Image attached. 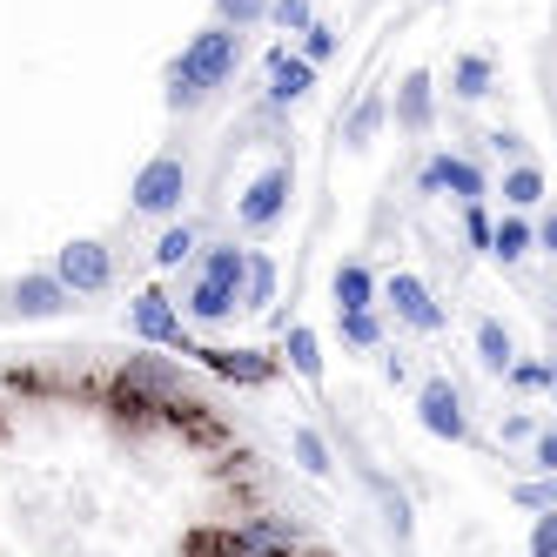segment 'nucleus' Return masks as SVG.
<instances>
[{
  "label": "nucleus",
  "instance_id": "f257e3e1",
  "mask_svg": "<svg viewBox=\"0 0 557 557\" xmlns=\"http://www.w3.org/2000/svg\"><path fill=\"white\" fill-rule=\"evenodd\" d=\"M235 67H243V34L222 27V21L202 27V34H195V41L175 54V67H169V108H202Z\"/></svg>",
  "mask_w": 557,
  "mask_h": 557
},
{
  "label": "nucleus",
  "instance_id": "f03ea898",
  "mask_svg": "<svg viewBox=\"0 0 557 557\" xmlns=\"http://www.w3.org/2000/svg\"><path fill=\"white\" fill-rule=\"evenodd\" d=\"M289 195H296V169H289V162H275V169H262V175L243 188V202H235V222H243L249 235H262V228L283 222Z\"/></svg>",
  "mask_w": 557,
  "mask_h": 557
},
{
  "label": "nucleus",
  "instance_id": "7ed1b4c3",
  "mask_svg": "<svg viewBox=\"0 0 557 557\" xmlns=\"http://www.w3.org/2000/svg\"><path fill=\"white\" fill-rule=\"evenodd\" d=\"M182 195H188V162L182 154H154L135 175V215H182Z\"/></svg>",
  "mask_w": 557,
  "mask_h": 557
},
{
  "label": "nucleus",
  "instance_id": "20e7f679",
  "mask_svg": "<svg viewBox=\"0 0 557 557\" xmlns=\"http://www.w3.org/2000/svg\"><path fill=\"white\" fill-rule=\"evenodd\" d=\"M48 275L67 289V302H74V296H101V289L114 283V256H108L101 243H67Z\"/></svg>",
  "mask_w": 557,
  "mask_h": 557
},
{
  "label": "nucleus",
  "instance_id": "39448f33",
  "mask_svg": "<svg viewBox=\"0 0 557 557\" xmlns=\"http://www.w3.org/2000/svg\"><path fill=\"white\" fill-rule=\"evenodd\" d=\"M128 323H135V336H141L148 349H182V356L195 349L188 330H182V309H175L162 289H141V296L128 302Z\"/></svg>",
  "mask_w": 557,
  "mask_h": 557
},
{
  "label": "nucleus",
  "instance_id": "423d86ee",
  "mask_svg": "<svg viewBox=\"0 0 557 557\" xmlns=\"http://www.w3.org/2000/svg\"><path fill=\"white\" fill-rule=\"evenodd\" d=\"M417 410H423V430L430 436H444V444H463L470 436V417H463V389L450 376H430L417 389Z\"/></svg>",
  "mask_w": 557,
  "mask_h": 557
},
{
  "label": "nucleus",
  "instance_id": "0eeeda50",
  "mask_svg": "<svg viewBox=\"0 0 557 557\" xmlns=\"http://www.w3.org/2000/svg\"><path fill=\"white\" fill-rule=\"evenodd\" d=\"M235 537H243V557H296L302 550L296 517H243Z\"/></svg>",
  "mask_w": 557,
  "mask_h": 557
},
{
  "label": "nucleus",
  "instance_id": "6e6552de",
  "mask_svg": "<svg viewBox=\"0 0 557 557\" xmlns=\"http://www.w3.org/2000/svg\"><path fill=\"white\" fill-rule=\"evenodd\" d=\"M389 302H396V315H404L417 336H436V330H444V309H436V296L417 283L410 269H396V275H389Z\"/></svg>",
  "mask_w": 557,
  "mask_h": 557
},
{
  "label": "nucleus",
  "instance_id": "1a4fd4ad",
  "mask_svg": "<svg viewBox=\"0 0 557 557\" xmlns=\"http://www.w3.org/2000/svg\"><path fill=\"white\" fill-rule=\"evenodd\" d=\"M269 108H296L309 88H315V67L302 61V54H289V48H269Z\"/></svg>",
  "mask_w": 557,
  "mask_h": 557
},
{
  "label": "nucleus",
  "instance_id": "9d476101",
  "mask_svg": "<svg viewBox=\"0 0 557 557\" xmlns=\"http://www.w3.org/2000/svg\"><path fill=\"white\" fill-rule=\"evenodd\" d=\"M122 389L148 396V404L162 410V404H175V396H182V376L162 363V356H128V363H122Z\"/></svg>",
  "mask_w": 557,
  "mask_h": 557
},
{
  "label": "nucleus",
  "instance_id": "9b49d317",
  "mask_svg": "<svg viewBox=\"0 0 557 557\" xmlns=\"http://www.w3.org/2000/svg\"><path fill=\"white\" fill-rule=\"evenodd\" d=\"M436 188H450L463 209H470V202H484V175H476L463 154H436V162L423 169V195H436Z\"/></svg>",
  "mask_w": 557,
  "mask_h": 557
},
{
  "label": "nucleus",
  "instance_id": "f8f14e48",
  "mask_svg": "<svg viewBox=\"0 0 557 557\" xmlns=\"http://www.w3.org/2000/svg\"><path fill=\"white\" fill-rule=\"evenodd\" d=\"M188 356H202V363L215 376H228V383H269L275 376V356H262V349H188Z\"/></svg>",
  "mask_w": 557,
  "mask_h": 557
},
{
  "label": "nucleus",
  "instance_id": "ddd939ff",
  "mask_svg": "<svg viewBox=\"0 0 557 557\" xmlns=\"http://www.w3.org/2000/svg\"><path fill=\"white\" fill-rule=\"evenodd\" d=\"M430 114H436L430 74H404V88H396V122H404L410 135H423V128H430Z\"/></svg>",
  "mask_w": 557,
  "mask_h": 557
},
{
  "label": "nucleus",
  "instance_id": "4468645a",
  "mask_svg": "<svg viewBox=\"0 0 557 557\" xmlns=\"http://www.w3.org/2000/svg\"><path fill=\"white\" fill-rule=\"evenodd\" d=\"M14 309L21 315H61L67 309V289L54 283V275H21V283H14Z\"/></svg>",
  "mask_w": 557,
  "mask_h": 557
},
{
  "label": "nucleus",
  "instance_id": "2eb2a0df",
  "mask_svg": "<svg viewBox=\"0 0 557 557\" xmlns=\"http://www.w3.org/2000/svg\"><path fill=\"white\" fill-rule=\"evenodd\" d=\"M243 269H249V249L215 243L209 262H202V283H215V289H228V296H243Z\"/></svg>",
  "mask_w": 557,
  "mask_h": 557
},
{
  "label": "nucleus",
  "instance_id": "dca6fc26",
  "mask_svg": "<svg viewBox=\"0 0 557 557\" xmlns=\"http://www.w3.org/2000/svg\"><path fill=\"white\" fill-rule=\"evenodd\" d=\"M182 557H243V537H235V524H195L182 537Z\"/></svg>",
  "mask_w": 557,
  "mask_h": 557
},
{
  "label": "nucleus",
  "instance_id": "f3484780",
  "mask_svg": "<svg viewBox=\"0 0 557 557\" xmlns=\"http://www.w3.org/2000/svg\"><path fill=\"white\" fill-rule=\"evenodd\" d=\"M228 315H235V296L215 289V283H195L188 302H182V323H228Z\"/></svg>",
  "mask_w": 557,
  "mask_h": 557
},
{
  "label": "nucleus",
  "instance_id": "a211bd4d",
  "mask_svg": "<svg viewBox=\"0 0 557 557\" xmlns=\"http://www.w3.org/2000/svg\"><path fill=\"white\" fill-rule=\"evenodd\" d=\"M336 309H376V275L363 262H343L336 269Z\"/></svg>",
  "mask_w": 557,
  "mask_h": 557
},
{
  "label": "nucleus",
  "instance_id": "6ab92c4d",
  "mask_svg": "<svg viewBox=\"0 0 557 557\" xmlns=\"http://www.w3.org/2000/svg\"><path fill=\"white\" fill-rule=\"evenodd\" d=\"M195 249H202V228H195V222H175V228H162V243H154V269H182Z\"/></svg>",
  "mask_w": 557,
  "mask_h": 557
},
{
  "label": "nucleus",
  "instance_id": "aec40b11",
  "mask_svg": "<svg viewBox=\"0 0 557 557\" xmlns=\"http://www.w3.org/2000/svg\"><path fill=\"white\" fill-rule=\"evenodd\" d=\"M275 302V262L269 256H249L243 269V296H235V309H269Z\"/></svg>",
  "mask_w": 557,
  "mask_h": 557
},
{
  "label": "nucleus",
  "instance_id": "412c9836",
  "mask_svg": "<svg viewBox=\"0 0 557 557\" xmlns=\"http://www.w3.org/2000/svg\"><path fill=\"white\" fill-rule=\"evenodd\" d=\"M476 363H484L491 376H504L517 363V349H510V330L504 323H476Z\"/></svg>",
  "mask_w": 557,
  "mask_h": 557
},
{
  "label": "nucleus",
  "instance_id": "4be33fe9",
  "mask_svg": "<svg viewBox=\"0 0 557 557\" xmlns=\"http://www.w3.org/2000/svg\"><path fill=\"white\" fill-rule=\"evenodd\" d=\"M289 370L302 383H323V343H315V330H302V323H289Z\"/></svg>",
  "mask_w": 557,
  "mask_h": 557
},
{
  "label": "nucleus",
  "instance_id": "5701e85b",
  "mask_svg": "<svg viewBox=\"0 0 557 557\" xmlns=\"http://www.w3.org/2000/svg\"><path fill=\"white\" fill-rule=\"evenodd\" d=\"M504 202H510V209H537V202H544V169L517 162V169L504 175Z\"/></svg>",
  "mask_w": 557,
  "mask_h": 557
},
{
  "label": "nucleus",
  "instance_id": "b1692460",
  "mask_svg": "<svg viewBox=\"0 0 557 557\" xmlns=\"http://www.w3.org/2000/svg\"><path fill=\"white\" fill-rule=\"evenodd\" d=\"M491 256H497V262H524V256H531V222L504 215V222L491 228Z\"/></svg>",
  "mask_w": 557,
  "mask_h": 557
},
{
  "label": "nucleus",
  "instance_id": "393cba45",
  "mask_svg": "<svg viewBox=\"0 0 557 557\" xmlns=\"http://www.w3.org/2000/svg\"><path fill=\"white\" fill-rule=\"evenodd\" d=\"M450 88H457V101H484L491 95V61L484 54H463L457 74H450Z\"/></svg>",
  "mask_w": 557,
  "mask_h": 557
},
{
  "label": "nucleus",
  "instance_id": "a878e982",
  "mask_svg": "<svg viewBox=\"0 0 557 557\" xmlns=\"http://www.w3.org/2000/svg\"><path fill=\"white\" fill-rule=\"evenodd\" d=\"M336 323H343V343H356V349H376L383 343L376 309H336Z\"/></svg>",
  "mask_w": 557,
  "mask_h": 557
},
{
  "label": "nucleus",
  "instance_id": "bb28decb",
  "mask_svg": "<svg viewBox=\"0 0 557 557\" xmlns=\"http://www.w3.org/2000/svg\"><path fill=\"white\" fill-rule=\"evenodd\" d=\"M289 444H296V463H302L309 476H330V444H323V436H315L309 423H302V430L289 436Z\"/></svg>",
  "mask_w": 557,
  "mask_h": 557
},
{
  "label": "nucleus",
  "instance_id": "cd10ccee",
  "mask_svg": "<svg viewBox=\"0 0 557 557\" xmlns=\"http://www.w3.org/2000/svg\"><path fill=\"white\" fill-rule=\"evenodd\" d=\"M262 14H269V0H215V21L235 27V34H243L249 21H262Z\"/></svg>",
  "mask_w": 557,
  "mask_h": 557
},
{
  "label": "nucleus",
  "instance_id": "c85d7f7f",
  "mask_svg": "<svg viewBox=\"0 0 557 557\" xmlns=\"http://www.w3.org/2000/svg\"><path fill=\"white\" fill-rule=\"evenodd\" d=\"M336 54V27H323V21H309L302 27V61L315 67V61H330Z\"/></svg>",
  "mask_w": 557,
  "mask_h": 557
},
{
  "label": "nucleus",
  "instance_id": "c756f323",
  "mask_svg": "<svg viewBox=\"0 0 557 557\" xmlns=\"http://www.w3.org/2000/svg\"><path fill=\"white\" fill-rule=\"evenodd\" d=\"M376 122H383V101H376V95H370V101H356V114H349L343 141H370V135H376Z\"/></svg>",
  "mask_w": 557,
  "mask_h": 557
},
{
  "label": "nucleus",
  "instance_id": "7c9ffc66",
  "mask_svg": "<svg viewBox=\"0 0 557 557\" xmlns=\"http://www.w3.org/2000/svg\"><path fill=\"white\" fill-rule=\"evenodd\" d=\"M269 21L283 27V34H302L315 14H309V0H269Z\"/></svg>",
  "mask_w": 557,
  "mask_h": 557
},
{
  "label": "nucleus",
  "instance_id": "2f4dec72",
  "mask_svg": "<svg viewBox=\"0 0 557 557\" xmlns=\"http://www.w3.org/2000/svg\"><path fill=\"white\" fill-rule=\"evenodd\" d=\"M517 504H524V510H557V484H550V476H537V484H517Z\"/></svg>",
  "mask_w": 557,
  "mask_h": 557
},
{
  "label": "nucleus",
  "instance_id": "473e14b6",
  "mask_svg": "<svg viewBox=\"0 0 557 557\" xmlns=\"http://www.w3.org/2000/svg\"><path fill=\"white\" fill-rule=\"evenodd\" d=\"M531 470H537V476H557V436H550V430H537V444H531Z\"/></svg>",
  "mask_w": 557,
  "mask_h": 557
},
{
  "label": "nucleus",
  "instance_id": "72a5a7b5",
  "mask_svg": "<svg viewBox=\"0 0 557 557\" xmlns=\"http://www.w3.org/2000/svg\"><path fill=\"white\" fill-rule=\"evenodd\" d=\"M531 557H557V510L537 517V531H531Z\"/></svg>",
  "mask_w": 557,
  "mask_h": 557
},
{
  "label": "nucleus",
  "instance_id": "f704fd0d",
  "mask_svg": "<svg viewBox=\"0 0 557 557\" xmlns=\"http://www.w3.org/2000/svg\"><path fill=\"white\" fill-rule=\"evenodd\" d=\"M463 235H470L476 249H491V215H484V202H470V209H463Z\"/></svg>",
  "mask_w": 557,
  "mask_h": 557
},
{
  "label": "nucleus",
  "instance_id": "c9c22d12",
  "mask_svg": "<svg viewBox=\"0 0 557 557\" xmlns=\"http://www.w3.org/2000/svg\"><path fill=\"white\" fill-rule=\"evenodd\" d=\"M504 376H510L517 389H544V383H550V370H544V363H510Z\"/></svg>",
  "mask_w": 557,
  "mask_h": 557
},
{
  "label": "nucleus",
  "instance_id": "e433bc0d",
  "mask_svg": "<svg viewBox=\"0 0 557 557\" xmlns=\"http://www.w3.org/2000/svg\"><path fill=\"white\" fill-rule=\"evenodd\" d=\"M296 557H330V550H296Z\"/></svg>",
  "mask_w": 557,
  "mask_h": 557
}]
</instances>
